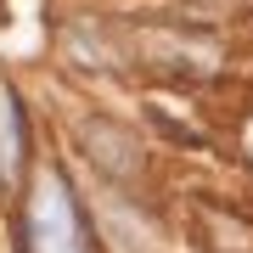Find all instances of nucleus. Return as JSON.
<instances>
[{
	"mask_svg": "<svg viewBox=\"0 0 253 253\" xmlns=\"http://www.w3.org/2000/svg\"><path fill=\"white\" fill-rule=\"evenodd\" d=\"M28 163V124H23V101L11 90L6 79H0V180H17Z\"/></svg>",
	"mask_w": 253,
	"mask_h": 253,
	"instance_id": "f03ea898",
	"label": "nucleus"
},
{
	"mask_svg": "<svg viewBox=\"0 0 253 253\" xmlns=\"http://www.w3.org/2000/svg\"><path fill=\"white\" fill-rule=\"evenodd\" d=\"M23 253H96L84 231V208L62 169H40L23 203Z\"/></svg>",
	"mask_w": 253,
	"mask_h": 253,
	"instance_id": "f257e3e1",
	"label": "nucleus"
},
{
	"mask_svg": "<svg viewBox=\"0 0 253 253\" xmlns=\"http://www.w3.org/2000/svg\"><path fill=\"white\" fill-rule=\"evenodd\" d=\"M242 152H248V163H253V124L242 129Z\"/></svg>",
	"mask_w": 253,
	"mask_h": 253,
	"instance_id": "7ed1b4c3",
	"label": "nucleus"
}]
</instances>
